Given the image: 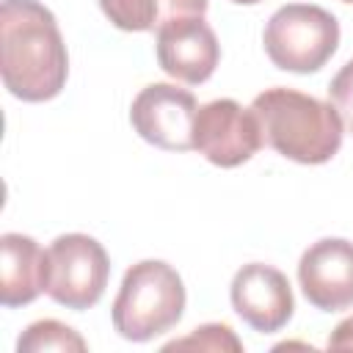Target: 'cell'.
<instances>
[{
    "mask_svg": "<svg viewBox=\"0 0 353 353\" xmlns=\"http://www.w3.org/2000/svg\"><path fill=\"white\" fill-rule=\"evenodd\" d=\"M262 44L273 66L295 74L323 69L339 47V22L314 3H287L265 25Z\"/></svg>",
    "mask_w": 353,
    "mask_h": 353,
    "instance_id": "cell-4",
    "label": "cell"
},
{
    "mask_svg": "<svg viewBox=\"0 0 353 353\" xmlns=\"http://www.w3.org/2000/svg\"><path fill=\"white\" fill-rule=\"evenodd\" d=\"M165 350H232V353H240L243 342L234 336V331L229 325L207 323V325L193 328L188 336L168 342Z\"/></svg>",
    "mask_w": 353,
    "mask_h": 353,
    "instance_id": "cell-14",
    "label": "cell"
},
{
    "mask_svg": "<svg viewBox=\"0 0 353 353\" xmlns=\"http://www.w3.org/2000/svg\"><path fill=\"white\" fill-rule=\"evenodd\" d=\"M17 350L19 353H41V350L83 353V350H88V345L72 325H66L61 320H36L17 339Z\"/></svg>",
    "mask_w": 353,
    "mask_h": 353,
    "instance_id": "cell-13",
    "label": "cell"
},
{
    "mask_svg": "<svg viewBox=\"0 0 353 353\" xmlns=\"http://www.w3.org/2000/svg\"><path fill=\"white\" fill-rule=\"evenodd\" d=\"M199 102L193 91L171 83H149L130 105L132 130L152 146L165 152L193 149V119Z\"/></svg>",
    "mask_w": 353,
    "mask_h": 353,
    "instance_id": "cell-7",
    "label": "cell"
},
{
    "mask_svg": "<svg viewBox=\"0 0 353 353\" xmlns=\"http://www.w3.org/2000/svg\"><path fill=\"white\" fill-rule=\"evenodd\" d=\"M298 284L306 301L320 312L353 306V243L323 237L312 243L298 262Z\"/></svg>",
    "mask_w": 353,
    "mask_h": 353,
    "instance_id": "cell-10",
    "label": "cell"
},
{
    "mask_svg": "<svg viewBox=\"0 0 353 353\" xmlns=\"http://www.w3.org/2000/svg\"><path fill=\"white\" fill-rule=\"evenodd\" d=\"M251 110L259 121L262 141L281 157L301 165L328 163L345 135V124L331 102L295 88H265L254 97Z\"/></svg>",
    "mask_w": 353,
    "mask_h": 353,
    "instance_id": "cell-2",
    "label": "cell"
},
{
    "mask_svg": "<svg viewBox=\"0 0 353 353\" xmlns=\"http://www.w3.org/2000/svg\"><path fill=\"white\" fill-rule=\"evenodd\" d=\"M185 312L182 276L163 259L135 262L116 292L110 320L119 336L130 342H149L171 331Z\"/></svg>",
    "mask_w": 353,
    "mask_h": 353,
    "instance_id": "cell-3",
    "label": "cell"
},
{
    "mask_svg": "<svg viewBox=\"0 0 353 353\" xmlns=\"http://www.w3.org/2000/svg\"><path fill=\"white\" fill-rule=\"evenodd\" d=\"M232 3H237V6H256V3H262V0H232Z\"/></svg>",
    "mask_w": 353,
    "mask_h": 353,
    "instance_id": "cell-17",
    "label": "cell"
},
{
    "mask_svg": "<svg viewBox=\"0 0 353 353\" xmlns=\"http://www.w3.org/2000/svg\"><path fill=\"white\" fill-rule=\"evenodd\" d=\"M210 0H99L102 14L119 30L146 33L160 30L176 17H204Z\"/></svg>",
    "mask_w": 353,
    "mask_h": 353,
    "instance_id": "cell-12",
    "label": "cell"
},
{
    "mask_svg": "<svg viewBox=\"0 0 353 353\" xmlns=\"http://www.w3.org/2000/svg\"><path fill=\"white\" fill-rule=\"evenodd\" d=\"M262 130L251 108L234 99H212L193 119V149L218 168L248 163L262 146Z\"/></svg>",
    "mask_w": 353,
    "mask_h": 353,
    "instance_id": "cell-6",
    "label": "cell"
},
{
    "mask_svg": "<svg viewBox=\"0 0 353 353\" xmlns=\"http://www.w3.org/2000/svg\"><path fill=\"white\" fill-rule=\"evenodd\" d=\"M232 306L243 323L259 334H276L295 312V298L287 276L265 262L243 265L232 279Z\"/></svg>",
    "mask_w": 353,
    "mask_h": 353,
    "instance_id": "cell-8",
    "label": "cell"
},
{
    "mask_svg": "<svg viewBox=\"0 0 353 353\" xmlns=\"http://www.w3.org/2000/svg\"><path fill=\"white\" fill-rule=\"evenodd\" d=\"M342 3H353V0H342Z\"/></svg>",
    "mask_w": 353,
    "mask_h": 353,
    "instance_id": "cell-18",
    "label": "cell"
},
{
    "mask_svg": "<svg viewBox=\"0 0 353 353\" xmlns=\"http://www.w3.org/2000/svg\"><path fill=\"white\" fill-rule=\"evenodd\" d=\"M110 259L99 240L72 232L47 248V295L74 312L91 309L108 287Z\"/></svg>",
    "mask_w": 353,
    "mask_h": 353,
    "instance_id": "cell-5",
    "label": "cell"
},
{
    "mask_svg": "<svg viewBox=\"0 0 353 353\" xmlns=\"http://www.w3.org/2000/svg\"><path fill=\"white\" fill-rule=\"evenodd\" d=\"M47 292V251L28 234L0 237V301L6 309L33 303Z\"/></svg>",
    "mask_w": 353,
    "mask_h": 353,
    "instance_id": "cell-11",
    "label": "cell"
},
{
    "mask_svg": "<svg viewBox=\"0 0 353 353\" xmlns=\"http://www.w3.org/2000/svg\"><path fill=\"white\" fill-rule=\"evenodd\" d=\"M328 97H331V105L336 108L345 130L353 135V58L331 77Z\"/></svg>",
    "mask_w": 353,
    "mask_h": 353,
    "instance_id": "cell-15",
    "label": "cell"
},
{
    "mask_svg": "<svg viewBox=\"0 0 353 353\" xmlns=\"http://www.w3.org/2000/svg\"><path fill=\"white\" fill-rule=\"evenodd\" d=\"M0 74L22 102H47L66 85V44L52 11L39 0H3Z\"/></svg>",
    "mask_w": 353,
    "mask_h": 353,
    "instance_id": "cell-1",
    "label": "cell"
},
{
    "mask_svg": "<svg viewBox=\"0 0 353 353\" xmlns=\"http://www.w3.org/2000/svg\"><path fill=\"white\" fill-rule=\"evenodd\" d=\"M328 350H353V317H345L328 336Z\"/></svg>",
    "mask_w": 353,
    "mask_h": 353,
    "instance_id": "cell-16",
    "label": "cell"
},
{
    "mask_svg": "<svg viewBox=\"0 0 353 353\" xmlns=\"http://www.w3.org/2000/svg\"><path fill=\"white\" fill-rule=\"evenodd\" d=\"M154 52H157L160 69L188 85L207 83L221 61L218 36L204 22V17L168 19L157 30Z\"/></svg>",
    "mask_w": 353,
    "mask_h": 353,
    "instance_id": "cell-9",
    "label": "cell"
}]
</instances>
